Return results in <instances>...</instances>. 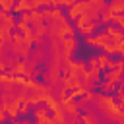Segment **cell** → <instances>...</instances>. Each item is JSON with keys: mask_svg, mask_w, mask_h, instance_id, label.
I'll return each instance as SVG.
<instances>
[{"mask_svg": "<svg viewBox=\"0 0 124 124\" xmlns=\"http://www.w3.org/2000/svg\"><path fill=\"white\" fill-rule=\"evenodd\" d=\"M114 99L118 101V105L124 107V85H118L116 91H114Z\"/></svg>", "mask_w": 124, "mask_h": 124, "instance_id": "cell-13", "label": "cell"}, {"mask_svg": "<svg viewBox=\"0 0 124 124\" xmlns=\"http://www.w3.org/2000/svg\"><path fill=\"white\" fill-rule=\"evenodd\" d=\"M12 43L14 45H25L23 43V35L21 33H12Z\"/></svg>", "mask_w": 124, "mask_h": 124, "instance_id": "cell-16", "label": "cell"}, {"mask_svg": "<svg viewBox=\"0 0 124 124\" xmlns=\"http://www.w3.org/2000/svg\"><path fill=\"white\" fill-rule=\"evenodd\" d=\"M14 124H31V120H29V118H17Z\"/></svg>", "mask_w": 124, "mask_h": 124, "instance_id": "cell-19", "label": "cell"}, {"mask_svg": "<svg viewBox=\"0 0 124 124\" xmlns=\"http://www.w3.org/2000/svg\"><path fill=\"white\" fill-rule=\"evenodd\" d=\"M14 0H0V12H4V14H12L14 12Z\"/></svg>", "mask_w": 124, "mask_h": 124, "instance_id": "cell-10", "label": "cell"}, {"mask_svg": "<svg viewBox=\"0 0 124 124\" xmlns=\"http://www.w3.org/2000/svg\"><path fill=\"white\" fill-rule=\"evenodd\" d=\"M116 83H112V81H101L99 83V89L103 91V95H110V93H114L116 91Z\"/></svg>", "mask_w": 124, "mask_h": 124, "instance_id": "cell-8", "label": "cell"}, {"mask_svg": "<svg viewBox=\"0 0 124 124\" xmlns=\"http://www.w3.org/2000/svg\"><path fill=\"white\" fill-rule=\"evenodd\" d=\"M112 12L108 10V8H105V12L101 14V17H99V23H105V25H108V23H112Z\"/></svg>", "mask_w": 124, "mask_h": 124, "instance_id": "cell-12", "label": "cell"}, {"mask_svg": "<svg viewBox=\"0 0 124 124\" xmlns=\"http://www.w3.org/2000/svg\"><path fill=\"white\" fill-rule=\"evenodd\" d=\"M79 122H81V124H97L95 116H93V114H89V112L81 114V116H79Z\"/></svg>", "mask_w": 124, "mask_h": 124, "instance_id": "cell-14", "label": "cell"}, {"mask_svg": "<svg viewBox=\"0 0 124 124\" xmlns=\"http://www.w3.org/2000/svg\"><path fill=\"white\" fill-rule=\"evenodd\" d=\"M60 45H62V52H60L62 60H70L72 52H74V50H76V46H78L76 37H66V39H60Z\"/></svg>", "mask_w": 124, "mask_h": 124, "instance_id": "cell-3", "label": "cell"}, {"mask_svg": "<svg viewBox=\"0 0 124 124\" xmlns=\"http://www.w3.org/2000/svg\"><path fill=\"white\" fill-rule=\"evenodd\" d=\"M95 58H97V68L101 70V74H103V72H108V70H114V58L107 56L105 52L97 54Z\"/></svg>", "mask_w": 124, "mask_h": 124, "instance_id": "cell-4", "label": "cell"}, {"mask_svg": "<svg viewBox=\"0 0 124 124\" xmlns=\"http://www.w3.org/2000/svg\"><path fill=\"white\" fill-rule=\"evenodd\" d=\"M85 12H87V2H74V6H70V8H68L66 19L76 23V19H78V17H81V16H85Z\"/></svg>", "mask_w": 124, "mask_h": 124, "instance_id": "cell-2", "label": "cell"}, {"mask_svg": "<svg viewBox=\"0 0 124 124\" xmlns=\"http://www.w3.org/2000/svg\"><path fill=\"white\" fill-rule=\"evenodd\" d=\"M99 25H101L99 21H93V19H89V17L81 16V17H78V19H76L74 29H76V31H79L81 35L89 37V35H93V31H97V29H99Z\"/></svg>", "mask_w": 124, "mask_h": 124, "instance_id": "cell-1", "label": "cell"}, {"mask_svg": "<svg viewBox=\"0 0 124 124\" xmlns=\"http://www.w3.org/2000/svg\"><path fill=\"white\" fill-rule=\"evenodd\" d=\"M31 112V107L27 105V103H21V107H19V116H23V118H27V114Z\"/></svg>", "mask_w": 124, "mask_h": 124, "instance_id": "cell-15", "label": "cell"}, {"mask_svg": "<svg viewBox=\"0 0 124 124\" xmlns=\"http://www.w3.org/2000/svg\"><path fill=\"white\" fill-rule=\"evenodd\" d=\"M23 12H29V2H27V0H19V2H16L12 14H14V16H16V14L19 16V14H23Z\"/></svg>", "mask_w": 124, "mask_h": 124, "instance_id": "cell-9", "label": "cell"}, {"mask_svg": "<svg viewBox=\"0 0 124 124\" xmlns=\"http://www.w3.org/2000/svg\"><path fill=\"white\" fill-rule=\"evenodd\" d=\"M33 56H35V60H37V62H39V60H43V58H45V52H43V50H41V48H37V50H35V52H33Z\"/></svg>", "mask_w": 124, "mask_h": 124, "instance_id": "cell-18", "label": "cell"}, {"mask_svg": "<svg viewBox=\"0 0 124 124\" xmlns=\"http://www.w3.org/2000/svg\"><path fill=\"white\" fill-rule=\"evenodd\" d=\"M31 114H33L35 122H41V120H45L46 116H50V114H48V108H46L45 105H39V107H35V108L31 110Z\"/></svg>", "mask_w": 124, "mask_h": 124, "instance_id": "cell-6", "label": "cell"}, {"mask_svg": "<svg viewBox=\"0 0 124 124\" xmlns=\"http://www.w3.org/2000/svg\"><path fill=\"white\" fill-rule=\"evenodd\" d=\"M6 70H8L6 62H2V60H0V74H6Z\"/></svg>", "mask_w": 124, "mask_h": 124, "instance_id": "cell-20", "label": "cell"}, {"mask_svg": "<svg viewBox=\"0 0 124 124\" xmlns=\"http://www.w3.org/2000/svg\"><path fill=\"white\" fill-rule=\"evenodd\" d=\"M0 23H2V25H6V27H8L10 31H14V29H16V23H17V21H16L14 14H4V12H2V21H0Z\"/></svg>", "mask_w": 124, "mask_h": 124, "instance_id": "cell-7", "label": "cell"}, {"mask_svg": "<svg viewBox=\"0 0 124 124\" xmlns=\"http://www.w3.org/2000/svg\"><path fill=\"white\" fill-rule=\"evenodd\" d=\"M8 41H12V31L0 23V43H8Z\"/></svg>", "mask_w": 124, "mask_h": 124, "instance_id": "cell-11", "label": "cell"}, {"mask_svg": "<svg viewBox=\"0 0 124 124\" xmlns=\"http://www.w3.org/2000/svg\"><path fill=\"white\" fill-rule=\"evenodd\" d=\"M114 70H120V72H124V58H118V60H114Z\"/></svg>", "mask_w": 124, "mask_h": 124, "instance_id": "cell-17", "label": "cell"}, {"mask_svg": "<svg viewBox=\"0 0 124 124\" xmlns=\"http://www.w3.org/2000/svg\"><path fill=\"white\" fill-rule=\"evenodd\" d=\"M12 52H14L16 58H23V60H27L29 54H31V48H29L27 45H12Z\"/></svg>", "mask_w": 124, "mask_h": 124, "instance_id": "cell-5", "label": "cell"}]
</instances>
